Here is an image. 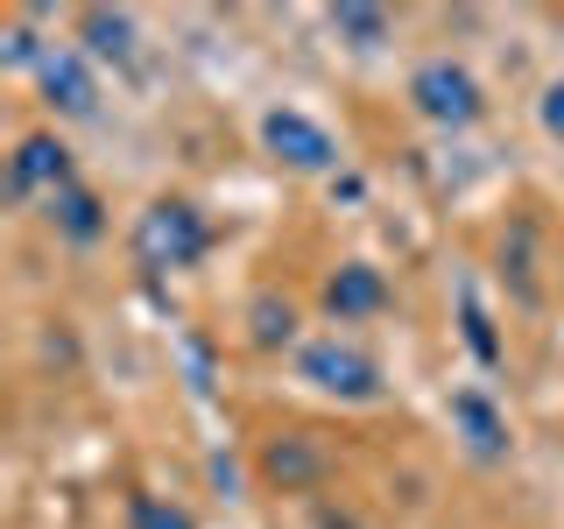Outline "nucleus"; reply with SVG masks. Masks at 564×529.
<instances>
[{
  "label": "nucleus",
  "mask_w": 564,
  "mask_h": 529,
  "mask_svg": "<svg viewBox=\"0 0 564 529\" xmlns=\"http://www.w3.org/2000/svg\"><path fill=\"white\" fill-rule=\"evenodd\" d=\"M290 381L304 388V396L332 402V410H381L388 402V360L375 346L360 339V332H339V325H317L304 346L290 353Z\"/></svg>",
  "instance_id": "f257e3e1"
},
{
  "label": "nucleus",
  "mask_w": 564,
  "mask_h": 529,
  "mask_svg": "<svg viewBox=\"0 0 564 529\" xmlns=\"http://www.w3.org/2000/svg\"><path fill=\"white\" fill-rule=\"evenodd\" d=\"M402 106L437 134H466L487 120V78L458 50H431V57H416L402 71Z\"/></svg>",
  "instance_id": "f03ea898"
},
{
  "label": "nucleus",
  "mask_w": 564,
  "mask_h": 529,
  "mask_svg": "<svg viewBox=\"0 0 564 529\" xmlns=\"http://www.w3.org/2000/svg\"><path fill=\"white\" fill-rule=\"evenodd\" d=\"M254 141H261V155H269L282 176H311V184H325V176L346 170L339 128H332L325 114H311L304 99H269L254 114Z\"/></svg>",
  "instance_id": "7ed1b4c3"
},
{
  "label": "nucleus",
  "mask_w": 564,
  "mask_h": 529,
  "mask_svg": "<svg viewBox=\"0 0 564 529\" xmlns=\"http://www.w3.org/2000/svg\"><path fill=\"white\" fill-rule=\"evenodd\" d=\"M212 219H205V205L198 198H149L134 212V226H128V255L141 261L149 276H184V269H198V261L212 255Z\"/></svg>",
  "instance_id": "20e7f679"
},
{
  "label": "nucleus",
  "mask_w": 564,
  "mask_h": 529,
  "mask_svg": "<svg viewBox=\"0 0 564 529\" xmlns=\"http://www.w3.org/2000/svg\"><path fill=\"white\" fill-rule=\"evenodd\" d=\"M445 423H452L458 452H466L473 466H508V452H516V423H508L501 396H494L487 381H458L445 396Z\"/></svg>",
  "instance_id": "39448f33"
},
{
  "label": "nucleus",
  "mask_w": 564,
  "mask_h": 529,
  "mask_svg": "<svg viewBox=\"0 0 564 529\" xmlns=\"http://www.w3.org/2000/svg\"><path fill=\"white\" fill-rule=\"evenodd\" d=\"M388 304H395V282H388L381 261L346 255V261H332V269H325V290H317L325 325L360 332V325H375V317H388Z\"/></svg>",
  "instance_id": "423d86ee"
},
{
  "label": "nucleus",
  "mask_w": 564,
  "mask_h": 529,
  "mask_svg": "<svg viewBox=\"0 0 564 529\" xmlns=\"http://www.w3.org/2000/svg\"><path fill=\"white\" fill-rule=\"evenodd\" d=\"M70 184H78V155H70V141L57 128H35V134L14 141V155H8V205H35V212H43Z\"/></svg>",
  "instance_id": "0eeeda50"
},
{
  "label": "nucleus",
  "mask_w": 564,
  "mask_h": 529,
  "mask_svg": "<svg viewBox=\"0 0 564 529\" xmlns=\"http://www.w3.org/2000/svg\"><path fill=\"white\" fill-rule=\"evenodd\" d=\"M254 481L269 487V494H325L332 445L317 431H269L254 445Z\"/></svg>",
  "instance_id": "6e6552de"
},
{
  "label": "nucleus",
  "mask_w": 564,
  "mask_h": 529,
  "mask_svg": "<svg viewBox=\"0 0 564 529\" xmlns=\"http://www.w3.org/2000/svg\"><path fill=\"white\" fill-rule=\"evenodd\" d=\"M35 93L57 120H99L106 106V71L85 57L78 43H50V57L35 64Z\"/></svg>",
  "instance_id": "1a4fd4ad"
},
{
  "label": "nucleus",
  "mask_w": 564,
  "mask_h": 529,
  "mask_svg": "<svg viewBox=\"0 0 564 529\" xmlns=\"http://www.w3.org/2000/svg\"><path fill=\"white\" fill-rule=\"evenodd\" d=\"M70 43L99 71H134L141 57V14L134 8H78L70 14Z\"/></svg>",
  "instance_id": "9d476101"
},
{
  "label": "nucleus",
  "mask_w": 564,
  "mask_h": 529,
  "mask_svg": "<svg viewBox=\"0 0 564 529\" xmlns=\"http://www.w3.org/2000/svg\"><path fill=\"white\" fill-rule=\"evenodd\" d=\"M240 325H247V346H254V353H282V360H290V353L311 339V325H304V304H296L290 290H275V282H261V290L247 296Z\"/></svg>",
  "instance_id": "9b49d317"
},
{
  "label": "nucleus",
  "mask_w": 564,
  "mask_h": 529,
  "mask_svg": "<svg viewBox=\"0 0 564 529\" xmlns=\"http://www.w3.org/2000/svg\"><path fill=\"white\" fill-rule=\"evenodd\" d=\"M43 226H50V234H57L64 247L93 255V247H99L106 234H113V205L99 198V184H85V176H78L70 191H57V198L43 205Z\"/></svg>",
  "instance_id": "f8f14e48"
},
{
  "label": "nucleus",
  "mask_w": 564,
  "mask_h": 529,
  "mask_svg": "<svg viewBox=\"0 0 564 529\" xmlns=\"http://www.w3.org/2000/svg\"><path fill=\"white\" fill-rule=\"evenodd\" d=\"M395 14L388 8H325V35H332V50H346V57H381V50H395Z\"/></svg>",
  "instance_id": "ddd939ff"
},
{
  "label": "nucleus",
  "mask_w": 564,
  "mask_h": 529,
  "mask_svg": "<svg viewBox=\"0 0 564 529\" xmlns=\"http://www.w3.org/2000/svg\"><path fill=\"white\" fill-rule=\"evenodd\" d=\"M128 529H198V516H191L176 494H128Z\"/></svg>",
  "instance_id": "4468645a"
},
{
  "label": "nucleus",
  "mask_w": 564,
  "mask_h": 529,
  "mask_svg": "<svg viewBox=\"0 0 564 529\" xmlns=\"http://www.w3.org/2000/svg\"><path fill=\"white\" fill-rule=\"evenodd\" d=\"M529 120H536V141L551 155H564V71H551V78L536 85V99H529Z\"/></svg>",
  "instance_id": "2eb2a0df"
},
{
  "label": "nucleus",
  "mask_w": 564,
  "mask_h": 529,
  "mask_svg": "<svg viewBox=\"0 0 564 529\" xmlns=\"http://www.w3.org/2000/svg\"><path fill=\"white\" fill-rule=\"evenodd\" d=\"M458 325H466V346H473V360H480V367H494V360H501V339H494V317H487V304H480V296H458Z\"/></svg>",
  "instance_id": "dca6fc26"
}]
</instances>
